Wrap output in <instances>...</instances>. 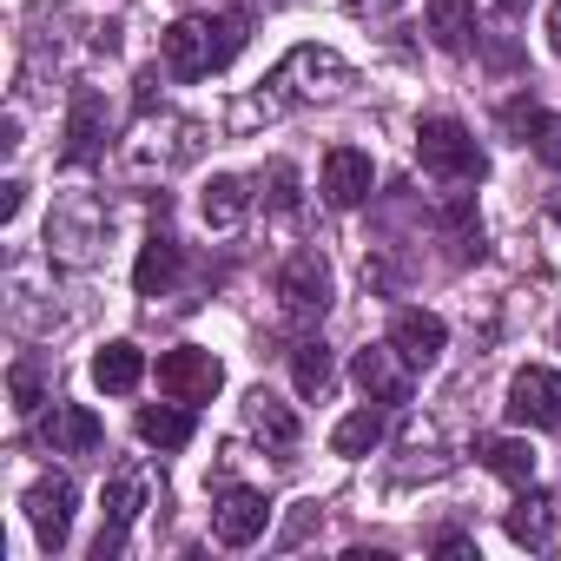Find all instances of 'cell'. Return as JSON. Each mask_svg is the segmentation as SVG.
Listing matches in <instances>:
<instances>
[{
    "label": "cell",
    "instance_id": "cell-20",
    "mask_svg": "<svg viewBox=\"0 0 561 561\" xmlns=\"http://www.w3.org/2000/svg\"><path fill=\"white\" fill-rule=\"evenodd\" d=\"M430 41L443 54H469V41H476V8L469 0H430Z\"/></svg>",
    "mask_w": 561,
    "mask_h": 561
},
{
    "label": "cell",
    "instance_id": "cell-33",
    "mask_svg": "<svg viewBox=\"0 0 561 561\" xmlns=\"http://www.w3.org/2000/svg\"><path fill=\"white\" fill-rule=\"evenodd\" d=\"M344 8H357V14H370V8H377V14H390L397 0H344Z\"/></svg>",
    "mask_w": 561,
    "mask_h": 561
},
{
    "label": "cell",
    "instance_id": "cell-13",
    "mask_svg": "<svg viewBox=\"0 0 561 561\" xmlns=\"http://www.w3.org/2000/svg\"><path fill=\"white\" fill-rule=\"evenodd\" d=\"M159 54H165L172 80H205L211 73V34H205V21H172L159 34Z\"/></svg>",
    "mask_w": 561,
    "mask_h": 561
},
{
    "label": "cell",
    "instance_id": "cell-5",
    "mask_svg": "<svg viewBox=\"0 0 561 561\" xmlns=\"http://www.w3.org/2000/svg\"><path fill=\"white\" fill-rule=\"evenodd\" d=\"M73 502H80V489H73V476H41L34 489H27V528L41 535V548H67V528H73Z\"/></svg>",
    "mask_w": 561,
    "mask_h": 561
},
{
    "label": "cell",
    "instance_id": "cell-25",
    "mask_svg": "<svg viewBox=\"0 0 561 561\" xmlns=\"http://www.w3.org/2000/svg\"><path fill=\"white\" fill-rule=\"evenodd\" d=\"M244 27H251L244 14H211V21H205V34H211V73H225V67L244 54Z\"/></svg>",
    "mask_w": 561,
    "mask_h": 561
},
{
    "label": "cell",
    "instance_id": "cell-1",
    "mask_svg": "<svg viewBox=\"0 0 561 561\" xmlns=\"http://www.w3.org/2000/svg\"><path fill=\"white\" fill-rule=\"evenodd\" d=\"M344 87H351V67H344L331 47H291L251 100L231 106L225 126H231V133H251L257 119H277V113H291V106H305V100H331V93H344Z\"/></svg>",
    "mask_w": 561,
    "mask_h": 561
},
{
    "label": "cell",
    "instance_id": "cell-18",
    "mask_svg": "<svg viewBox=\"0 0 561 561\" xmlns=\"http://www.w3.org/2000/svg\"><path fill=\"white\" fill-rule=\"evenodd\" d=\"M172 277H179V244L172 238H146L139 244V264H133V291L139 298H165Z\"/></svg>",
    "mask_w": 561,
    "mask_h": 561
},
{
    "label": "cell",
    "instance_id": "cell-7",
    "mask_svg": "<svg viewBox=\"0 0 561 561\" xmlns=\"http://www.w3.org/2000/svg\"><path fill=\"white\" fill-rule=\"evenodd\" d=\"M324 198L337 205V211H351V205H364L370 198V185H377V165H370V152H357V146H331L324 152Z\"/></svg>",
    "mask_w": 561,
    "mask_h": 561
},
{
    "label": "cell",
    "instance_id": "cell-6",
    "mask_svg": "<svg viewBox=\"0 0 561 561\" xmlns=\"http://www.w3.org/2000/svg\"><path fill=\"white\" fill-rule=\"evenodd\" d=\"M508 423H522V430H554L561 423V383H554V370L528 364V370L508 377Z\"/></svg>",
    "mask_w": 561,
    "mask_h": 561
},
{
    "label": "cell",
    "instance_id": "cell-14",
    "mask_svg": "<svg viewBox=\"0 0 561 561\" xmlns=\"http://www.w3.org/2000/svg\"><path fill=\"white\" fill-rule=\"evenodd\" d=\"M47 443H54V456H93L106 443V430L87 403H54L47 410Z\"/></svg>",
    "mask_w": 561,
    "mask_h": 561
},
{
    "label": "cell",
    "instance_id": "cell-23",
    "mask_svg": "<svg viewBox=\"0 0 561 561\" xmlns=\"http://www.w3.org/2000/svg\"><path fill=\"white\" fill-rule=\"evenodd\" d=\"M139 436H146L152 449H185V443H192V410H185V403L172 410V397H165L159 410H139Z\"/></svg>",
    "mask_w": 561,
    "mask_h": 561
},
{
    "label": "cell",
    "instance_id": "cell-29",
    "mask_svg": "<svg viewBox=\"0 0 561 561\" xmlns=\"http://www.w3.org/2000/svg\"><path fill=\"white\" fill-rule=\"evenodd\" d=\"M264 205L271 211H298V165H264Z\"/></svg>",
    "mask_w": 561,
    "mask_h": 561
},
{
    "label": "cell",
    "instance_id": "cell-8",
    "mask_svg": "<svg viewBox=\"0 0 561 561\" xmlns=\"http://www.w3.org/2000/svg\"><path fill=\"white\" fill-rule=\"evenodd\" d=\"M264 522H271V502H264L257 489H225L218 508H211V535H218L225 548H251V541L264 535Z\"/></svg>",
    "mask_w": 561,
    "mask_h": 561
},
{
    "label": "cell",
    "instance_id": "cell-22",
    "mask_svg": "<svg viewBox=\"0 0 561 561\" xmlns=\"http://www.w3.org/2000/svg\"><path fill=\"white\" fill-rule=\"evenodd\" d=\"M331 377H337V364H331V344H324V337H311V344L291 351V383H298V397H324Z\"/></svg>",
    "mask_w": 561,
    "mask_h": 561
},
{
    "label": "cell",
    "instance_id": "cell-4",
    "mask_svg": "<svg viewBox=\"0 0 561 561\" xmlns=\"http://www.w3.org/2000/svg\"><path fill=\"white\" fill-rule=\"evenodd\" d=\"M277 298H285L291 318H324L331 311V264L318 251H291L285 271H277Z\"/></svg>",
    "mask_w": 561,
    "mask_h": 561
},
{
    "label": "cell",
    "instance_id": "cell-16",
    "mask_svg": "<svg viewBox=\"0 0 561 561\" xmlns=\"http://www.w3.org/2000/svg\"><path fill=\"white\" fill-rule=\"evenodd\" d=\"M548 535H554V502L535 482H522V495L508 508V541L515 548H548Z\"/></svg>",
    "mask_w": 561,
    "mask_h": 561
},
{
    "label": "cell",
    "instance_id": "cell-17",
    "mask_svg": "<svg viewBox=\"0 0 561 561\" xmlns=\"http://www.w3.org/2000/svg\"><path fill=\"white\" fill-rule=\"evenodd\" d=\"M139 377H146V351H139V344H126V337H113V344L93 357V383H100L106 397L139 390Z\"/></svg>",
    "mask_w": 561,
    "mask_h": 561
},
{
    "label": "cell",
    "instance_id": "cell-28",
    "mask_svg": "<svg viewBox=\"0 0 561 561\" xmlns=\"http://www.w3.org/2000/svg\"><path fill=\"white\" fill-rule=\"evenodd\" d=\"M528 152H535L548 172H561V113H535V126H528Z\"/></svg>",
    "mask_w": 561,
    "mask_h": 561
},
{
    "label": "cell",
    "instance_id": "cell-24",
    "mask_svg": "<svg viewBox=\"0 0 561 561\" xmlns=\"http://www.w3.org/2000/svg\"><path fill=\"white\" fill-rule=\"evenodd\" d=\"M383 430H390V423H383V410H351V416L331 430V449L357 462V456H370V449L383 443Z\"/></svg>",
    "mask_w": 561,
    "mask_h": 561
},
{
    "label": "cell",
    "instance_id": "cell-31",
    "mask_svg": "<svg viewBox=\"0 0 561 561\" xmlns=\"http://www.w3.org/2000/svg\"><path fill=\"white\" fill-rule=\"evenodd\" d=\"M21 205H27V185H21V179H8V185H0V225H14V218H21Z\"/></svg>",
    "mask_w": 561,
    "mask_h": 561
},
{
    "label": "cell",
    "instance_id": "cell-32",
    "mask_svg": "<svg viewBox=\"0 0 561 561\" xmlns=\"http://www.w3.org/2000/svg\"><path fill=\"white\" fill-rule=\"evenodd\" d=\"M541 27H548V47L561 54V0H548V14H541Z\"/></svg>",
    "mask_w": 561,
    "mask_h": 561
},
{
    "label": "cell",
    "instance_id": "cell-21",
    "mask_svg": "<svg viewBox=\"0 0 561 561\" xmlns=\"http://www.w3.org/2000/svg\"><path fill=\"white\" fill-rule=\"evenodd\" d=\"M244 205H251V192H244V179H231V172H218V179L205 185V198H198V218H205L211 231H231V225L244 218Z\"/></svg>",
    "mask_w": 561,
    "mask_h": 561
},
{
    "label": "cell",
    "instance_id": "cell-9",
    "mask_svg": "<svg viewBox=\"0 0 561 561\" xmlns=\"http://www.w3.org/2000/svg\"><path fill=\"white\" fill-rule=\"evenodd\" d=\"M390 344H397V357H403L410 370H430V364L443 357V344H449V324H443L436 311H397V318H390Z\"/></svg>",
    "mask_w": 561,
    "mask_h": 561
},
{
    "label": "cell",
    "instance_id": "cell-27",
    "mask_svg": "<svg viewBox=\"0 0 561 561\" xmlns=\"http://www.w3.org/2000/svg\"><path fill=\"white\" fill-rule=\"evenodd\" d=\"M139 502H146V476H139V469L113 476V489H106V522H113V528H133Z\"/></svg>",
    "mask_w": 561,
    "mask_h": 561
},
{
    "label": "cell",
    "instance_id": "cell-3",
    "mask_svg": "<svg viewBox=\"0 0 561 561\" xmlns=\"http://www.w3.org/2000/svg\"><path fill=\"white\" fill-rule=\"evenodd\" d=\"M218 383H225V364L198 344H179L159 357V397H172V403H211Z\"/></svg>",
    "mask_w": 561,
    "mask_h": 561
},
{
    "label": "cell",
    "instance_id": "cell-15",
    "mask_svg": "<svg viewBox=\"0 0 561 561\" xmlns=\"http://www.w3.org/2000/svg\"><path fill=\"white\" fill-rule=\"evenodd\" d=\"M244 430H251L257 443H271V449H291V443H298V416H291V403H285V397H271V390H251V397H244Z\"/></svg>",
    "mask_w": 561,
    "mask_h": 561
},
{
    "label": "cell",
    "instance_id": "cell-19",
    "mask_svg": "<svg viewBox=\"0 0 561 561\" xmlns=\"http://www.w3.org/2000/svg\"><path fill=\"white\" fill-rule=\"evenodd\" d=\"M476 456H482V469H495L502 482H535V449L522 443V436H482L476 443Z\"/></svg>",
    "mask_w": 561,
    "mask_h": 561
},
{
    "label": "cell",
    "instance_id": "cell-2",
    "mask_svg": "<svg viewBox=\"0 0 561 561\" xmlns=\"http://www.w3.org/2000/svg\"><path fill=\"white\" fill-rule=\"evenodd\" d=\"M416 159H423V172L443 179V185H476V179H482V146H476V133H469L462 119H449V113H436V119L416 126Z\"/></svg>",
    "mask_w": 561,
    "mask_h": 561
},
{
    "label": "cell",
    "instance_id": "cell-10",
    "mask_svg": "<svg viewBox=\"0 0 561 561\" xmlns=\"http://www.w3.org/2000/svg\"><path fill=\"white\" fill-rule=\"evenodd\" d=\"M100 146H106V100L93 87H80L73 106H67V146H60V159L87 165V159H100Z\"/></svg>",
    "mask_w": 561,
    "mask_h": 561
},
{
    "label": "cell",
    "instance_id": "cell-30",
    "mask_svg": "<svg viewBox=\"0 0 561 561\" xmlns=\"http://www.w3.org/2000/svg\"><path fill=\"white\" fill-rule=\"evenodd\" d=\"M311 528H318V502H298V515L285 522V535H277V548H298V541H305Z\"/></svg>",
    "mask_w": 561,
    "mask_h": 561
},
{
    "label": "cell",
    "instance_id": "cell-11",
    "mask_svg": "<svg viewBox=\"0 0 561 561\" xmlns=\"http://www.w3.org/2000/svg\"><path fill=\"white\" fill-rule=\"evenodd\" d=\"M93 225H100V205L93 198H67V205H54V218H47V251H60V257H73V264H87L93 257Z\"/></svg>",
    "mask_w": 561,
    "mask_h": 561
},
{
    "label": "cell",
    "instance_id": "cell-12",
    "mask_svg": "<svg viewBox=\"0 0 561 561\" xmlns=\"http://www.w3.org/2000/svg\"><path fill=\"white\" fill-rule=\"evenodd\" d=\"M351 377H357V390H364L370 403H403V397H410V364L397 357V344H377V351H357V364H351Z\"/></svg>",
    "mask_w": 561,
    "mask_h": 561
},
{
    "label": "cell",
    "instance_id": "cell-26",
    "mask_svg": "<svg viewBox=\"0 0 561 561\" xmlns=\"http://www.w3.org/2000/svg\"><path fill=\"white\" fill-rule=\"evenodd\" d=\"M8 390H14V410L34 416V410L47 403V370H41V357H21V364L8 370Z\"/></svg>",
    "mask_w": 561,
    "mask_h": 561
}]
</instances>
